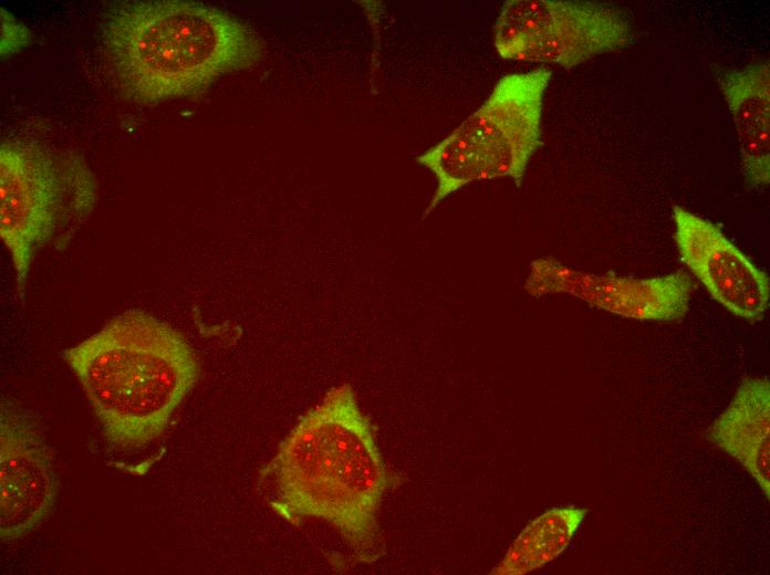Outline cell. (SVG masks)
<instances>
[{"label": "cell", "mask_w": 770, "mask_h": 575, "mask_svg": "<svg viewBox=\"0 0 770 575\" xmlns=\"http://www.w3.org/2000/svg\"><path fill=\"white\" fill-rule=\"evenodd\" d=\"M399 483L348 384L332 388L300 419L259 479L280 518L295 526L306 520L330 524L354 558L367 564L385 552L378 512Z\"/></svg>", "instance_id": "6da1fadb"}, {"label": "cell", "mask_w": 770, "mask_h": 575, "mask_svg": "<svg viewBox=\"0 0 770 575\" xmlns=\"http://www.w3.org/2000/svg\"><path fill=\"white\" fill-rule=\"evenodd\" d=\"M102 42L118 91L141 105L200 95L264 52L242 21L187 0L119 2L105 14Z\"/></svg>", "instance_id": "7a4b0ae2"}, {"label": "cell", "mask_w": 770, "mask_h": 575, "mask_svg": "<svg viewBox=\"0 0 770 575\" xmlns=\"http://www.w3.org/2000/svg\"><path fill=\"white\" fill-rule=\"evenodd\" d=\"M107 442L117 449L148 445L199 377L185 336L142 310H128L63 352Z\"/></svg>", "instance_id": "3957f363"}, {"label": "cell", "mask_w": 770, "mask_h": 575, "mask_svg": "<svg viewBox=\"0 0 770 575\" xmlns=\"http://www.w3.org/2000/svg\"><path fill=\"white\" fill-rule=\"evenodd\" d=\"M97 180L85 159L31 139L0 146V237L23 299L37 252L65 243L91 217Z\"/></svg>", "instance_id": "277c9868"}, {"label": "cell", "mask_w": 770, "mask_h": 575, "mask_svg": "<svg viewBox=\"0 0 770 575\" xmlns=\"http://www.w3.org/2000/svg\"><path fill=\"white\" fill-rule=\"evenodd\" d=\"M544 67L502 76L480 107L416 160L436 177L426 218L447 196L476 181L511 178L521 186L541 146Z\"/></svg>", "instance_id": "5b68a950"}, {"label": "cell", "mask_w": 770, "mask_h": 575, "mask_svg": "<svg viewBox=\"0 0 770 575\" xmlns=\"http://www.w3.org/2000/svg\"><path fill=\"white\" fill-rule=\"evenodd\" d=\"M492 34L502 59L564 69L625 48L633 39L631 23L617 7L566 0H508Z\"/></svg>", "instance_id": "8992f818"}, {"label": "cell", "mask_w": 770, "mask_h": 575, "mask_svg": "<svg viewBox=\"0 0 770 575\" xmlns=\"http://www.w3.org/2000/svg\"><path fill=\"white\" fill-rule=\"evenodd\" d=\"M524 290L531 296L565 293L624 317L672 322L684 317L694 290L684 271L655 278L592 274L552 258L532 261Z\"/></svg>", "instance_id": "52a82bcc"}, {"label": "cell", "mask_w": 770, "mask_h": 575, "mask_svg": "<svg viewBox=\"0 0 770 575\" xmlns=\"http://www.w3.org/2000/svg\"><path fill=\"white\" fill-rule=\"evenodd\" d=\"M59 478L39 425L10 402L0 411V534L3 542L35 530L53 509Z\"/></svg>", "instance_id": "ba28073f"}, {"label": "cell", "mask_w": 770, "mask_h": 575, "mask_svg": "<svg viewBox=\"0 0 770 575\" xmlns=\"http://www.w3.org/2000/svg\"><path fill=\"white\" fill-rule=\"evenodd\" d=\"M679 255L710 295L736 316L760 320L769 304V278L716 223L683 207L673 209Z\"/></svg>", "instance_id": "9c48e42d"}, {"label": "cell", "mask_w": 770, "mask_h": 575, "mask_svg": "<svg viewBox=\"0 0 770 575\" xmlns=\"http://www.w3.org/2000/svg\"><path fill=\"white\" fill-rule=\"evenodd\" d=\"M708 440L736 459L770 499V384L747 377L707 432Z\"/></svg>", "instance_id": "30bf717a"}, {"label": "cell", "mask_w": 770, "mask_h": 575, "mask_svg": "<svg viewBox=\"0 0 770 575\" xmlns=\"http://www.w3.org/2000/svg\"><path fill=\"white\" fill-rule=\"evenodd\" d=\"M718 82L733 118L745 179L764 187L770 181V63L726 71Z\"/></svg>", "instance_id": "8fae6325"}, {"label": "cell", "mask_w": 770, "mask_h": 575, "mask_svg": "<svg viewBox=\"0 0 770 575\" xmlns=\"http://www.w3.org/2000/svg\"><path fill=\"white\" fill-rule=\"evenodd\" d=\"M586 513L584 508L564 505L540 514L519 533L491 574L522 575L552 562L568 547Z\"/></svg>", "instance_id": "7c38bea8"}, {"label": "cell", "mask_w": 770, "mask_h": 575, "mask_svg": "<svg viewBox=\"0 0 770 575\" xmlns=\"http://www.w3.org/2000/svg\"><path fill=\"white\" fill-rule=\"evenodd\" d=\"M1 12V56H8L22 48L29 41L28 29L3 8Z\"/></svg>", "instance_id": "4fadbf2b"}]
</instances>
